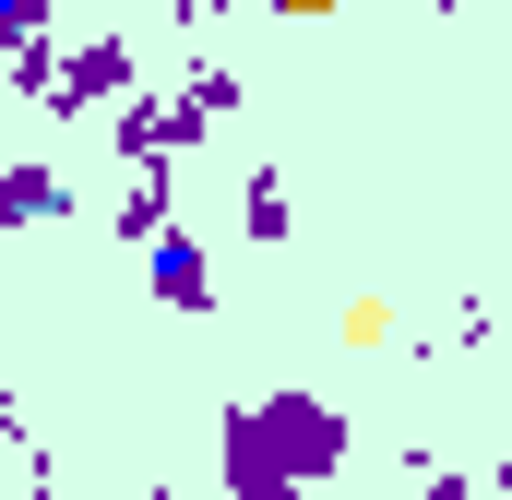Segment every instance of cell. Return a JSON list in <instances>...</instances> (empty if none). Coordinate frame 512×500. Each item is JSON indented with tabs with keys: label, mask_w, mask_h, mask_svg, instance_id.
Returning <instances> with one entry per match:
<instances>
[{
	"label": "cell",
	"mask_w": 512,
	"mask_h": 500,
	"mask_svg": "<svg viewBox=\"0 0 512 500\" xmlns=\"http://www.w3.org/2000/svg\"><path fill=\"white\" fill-rule=\"evenodd\" d=\"M179 96H191V108H203V120H227V108H239V72H227V60H203V72H191V84H179Z\"/></svg>",
	"instance_id": "9c48e42d"
},
{
	"label": "cell",
	"mask_w": 512,
	"mask_h": 500,
	"mask_svg": "<svg viewBox=\"0 0 512 500\" xmlns=\"http://www.w3.org/2000/svg\"><path fill=\"white\" fill-rule=\"evenodd\" d=\"M167 179H179V167H131V191H120V215H108V239H155V227H179V215H167Z\"/></svg>",
	"instance_id": "52a82bcc"
},
{
	"label": "cell",
	"mask_w": 512,
	"mask_h": 500,
	"mask_svg": "<svg viewBox=\"0 0 512 500\" xmlns=\"http://www.w3.org/2000/svg\"><path fill=\"white\" fill-rule=\"evenodd\" d=\"M12 500H48V489H12Z\"/></svg>",
	"instance_id": "9a60e30c"
},
{
	"label": "cell",
	"mask_w": 512,
	"mask_h": 500,
	"mask_svg": "<svg viewBox=\"0 0 512 500\" xmlns=\"http://www.w3.org/2000/svg\"><path fill=\"white\" fill-rule=\"evenodd\" d=\"M286 215H298V203H286V167H251V179H239V227H251L262 250H286Z\"/></svg>",
	"instance_id": "ba28073f"
},
{
	"label": "cell",
	"mask_w": 512,
	"mask_h": 500,
	"mask_svg": "<svg viewBox=\"0 0 512 500\" xmlns=\"http://www.w3.org/2000/svg\"><path fill=\"white\" fill-rule=\"evenodd\" d=\"M274 12H334V0H274Z\"/></svg>",
	"instance_id": "5bb4252c"
},
{
	"label": "cell",
	"mask_w": 512,
	"mask_h": 500,
	"mask_svg": "<svg viewBox=\"0 0 512 500\" xmlns=\"http://www.w3.org/2000/svg\"><path fill=\"white\" fill-rule=\"evenodd\" d=\"M60 215H72V179L36 167V155H12L0 167V227H60Z\"/></svg>",
	"instance_id": "8992f818"
},
{
	"label": "cell",
	"mask_w": 512,
	"mask_h": 500,
	"mask_svg": "<svg viewBox=\"0 0 512 500\" xmlns=\"http://www.w3.org/2000/svg\"><path fill=\"white\" fill-rule=\"evenodd\" d=\"M417 500H489V489H477V477H453V465H441V477H429V489H417Z\"/></svg>",
	"instance_id": "8fae6325"
},
{
	"label": "cell",
	"mask_w": 512,
	"mask_h": 500,
	"mask_svg": "<svg viewBox=\"0 0 512 500\" xmlns=\"http://www.w3.org/2000/svg\"><path fill=\"white\" fill-rule=\"evenodd\" d=\"M108 143H120L131 167H179V155H203V143H215V120H203L191 96H143V84H131L120 120H108Z\"/></svg>",
	"instance_id": "7a4b0ae2"
},
{
	"label": "cell",
	"mask_w": 512,
	"mask_h": 500,
	"mask_svg": "<svg viewBox=\"0 0 512 500\" xmlns=\"http://www.w3.org/2000/svg\"><path fill=\"white\" fill-rule=\"evenodd\" d=\"M131 84H143L131 72V36H108V24L72 36V48H48V108H120Z\"/></svg>",
	"instance_id": "3957f363"
},
{
	"label": "cell",
	"mask_w": 512,
	"mask_h": 500,
	"mask_svg": "<svg viewBox=\"0 0 512 500\" xmlns=\"http://www.w3.org/2000/svg\"><path fill=\"white\" fill-rule=\"evenodd\" d=\"M12 48H48V0H0V60Z\"/></svg>",
	"instance_id": "30bf717a"
},
{
	"label": "cell",
	"mask_w": 512,
	"mask_h": 500,
	"mask_svg": "<svg viewBox=\"0 0 512 500\" xmlns=\"http://www.w3.org/2000/svg\"><path fill=\"white\" fill-rule=\"evenodd\" d=\"M0 120H12V60H0Z\"/></svg>",
	"instance_id": "4fadbf2b"
},
{
	"label": "cell",
	"mask_w": 512,
	"mask_h": 500,
	"mask_svg": "<svg viewBox=\"0 0 512 500\" xmlns=\"http://www.w3.org/2000/svg\"><path fill=\"white\" fill-rule=\"evenodd\" d=\"M167 12H179V24H191V12H215V0H167Z\"/></svg>",
	"instance_id": "7c38bea8"
},
{
	"label": "cell",
	"mask_w": 512,
	"mask_h": 500,
	"mask_svg": "<svg viewBox=\"0 0 512 500\" xmlns=\"http://www.w3.org/2000/svg\"><path fill=\"white\" fill-rule=\"evenodd\" d=\"M215 477H227V500H310V477H286L274 453H262V429L227 405V453H215Z\"/></svg>",
	"instance_id": "5b68a950"
},
{
	"label": "cell",
	"mask_w": 512,
	"mask_h": 500,
	"mask_svg": "<svg viewBox=\"0 0 512 500\" xmlns=\"http://www.w3.org/2000/svg\"><path fill=\"white\" fill-rule=\"evenodd\" d=\"M239 417L262 429V453H274L286 477H310V489H334V477H346V441H358V429H346V405H334V393H251Z\"/></svg>",
	"instance_id": "6da1fadb"
},
{
	"label": "cell",
	"mask_w": 512,
	"mask_h": 500,
	"mask_svg": "<svg viewBox=\"0 0 512 500\" xmlns=\"http://www.w3.org/2000/svg\"><path fill=\"white\" fill-rule=\"evenodd\" d=\"M143 286H155V310H215V262L191 227H155L143 239Z\"/></svg>",
	"instance_id": "277c9868"
},
{
	"label": "cell",
	"mask_w": 512,
	"mask_h": 500,
	"mask_svg": "<svg viewBox=\"0 0 512 500\" xmlns=\"http://www.w3.org/2000/svg\"><path fill=\"white\" fill-rule=\"evenodd\" d=\"M465 12H477V0H465Z\"/></svg>",
	"instance_id": "2e32d148"
}]
</instances>
